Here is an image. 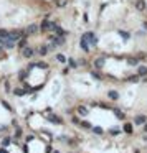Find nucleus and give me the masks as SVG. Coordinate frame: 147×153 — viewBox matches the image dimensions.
Instances as JSON below:
<instances>
[{
  "label": "nucleus",
  "mask_w": 147,
  "mask_h": 153,
  "mask_svg": "<svg viewBox=\"0 0 147 153\" xmlns=\"http://www.w3.org/2000/svg\"><path fill=\"white\" fill-rule=\"evenodd\" d=\"M114 115L119 118V120H124L126 118V115H124V112H121L119 109H114Z\"/></svg>",
  "instance_id": "ddd939ff"
},
{
  "label": "nucleus",
  "mask_w": 147,
  "mask_h": 153,
  "mask_svg": "<svg viewBox=\"0 0 147 153\" xmlns=\"http://www.w3.org/2000/svg\"><path fill=\"white\" fill-rule=\"evenodd\" d=\"M73 124L78 125V124H81V122H79V118H78V117H73Z\"/></svg>",
  "instance_id": "cd10ccee"
},
{
  "label": "nucleus",
  "mask_w": 147,
  "mask_h": 153,
  "mask_svg": "<svg viewBox=\"0 0 147 153\" xmlns=\"http://www.w3.org/2000/svg\"><path fill=\"white\" fill-rule=\"evenodd\" d=\"M137 74L140 76V77L147 76V66H139V68H137Z\"/></svg>",
  "instance_id": "1a4fd4ad"
},
{
  "label": "nucleus",
  "mask_w": 147,
  "mask_h": 153,
  "mask_svg": "<svg viewBox=\"0 0 147 153\" xmlns=\"http://www.w3.org/2000/svg\"><path fill=\"white\" fill-rule=\"evenodd\" d=\"M139 63V58H127V64H131V66H137Z\"/></svg>",
  "instance_id": "f3484780"
},
{
  "label": "nucleus",
  "mask_w": 147,
  "mask_h": 153,
  "mask_svg": "<svg viewBox=\"0 0 147 153\" xmlns=\"http://www.w3.org/2000/svg\"><path fill=\"white\" fill-rule=\"evenodd\" d=\"M111 133H112V135H119V128H112Z\"/></svg>",
  "instance_id": "bb28decb"
},
{
  "label": "nucleus",
  "mask_w": 147,
  "mask_h": 153,
  "mask_svg": "<svg viewBox=\"0 0 147 153\" xmlns=\"http://www.w3.org/2000/svg\"><path fill=\"white\" fill-rule=\"evenodd\" d=\"M108 97H109L111 100H117L119 99V92H117V90H109V92H108Z\"/></svg>",
  "instance_id": "39448f33"
},
{
  "label": "nucleus",
  "mask_w": 147,
  "mask_h": 153,
  "mask_svg": "<svg viewBox=\"0 0 147 153\" xmlns=\"http://www.w3.org/2000/svg\"><path fill=\"white\" fill-rule=\"evenodd\" d=\"M81 125H83L84 128H88V130H91V128H93V125L89 124V122H86V120H84V122H81Z\"/></svg>",
  "instance_id": "b1692460"
},
{
  "label": "nucleus",
  "mask_w": 147,
  "mask_h": 153,
  "mask_svg": "<svg viewBox=\"0 0 147 153\" xmlns=\"http://www.w3.org/2000/svg\"><path fill=\"white\" fill-rule=\"evenodd\" d=\"M13 94H15V96H23V94H25V90H22V89H15V90H13Z\"/></svg>",
  "instance_id": "393cba45"
},
{
  "label": "nucleus",
  "mask_w": 147,
  "mask_h": 153,
  "mask_svg": "<svg viewBox=\"0 0 147 153\" xmlns=\"http://www.w3.org/2000/svg\"><path fill=\"white\" fill-rule=\"evenodd\" d=\"M144 132H146V133H147V122H146V124H144Z\"/></svg>",
  "instance_id": "c756f323"
},
{
  "label": "nucleus",
  "mask_w": 147,
  "mask_h": 153,
  "mask_svg": "<svg viewBox=\"0 0 147 153\" xmlns=\"http://www.w3.org/2000/svg\"><path fill=\"white\" fill-rule=\"evenodd\" d=\"M147 122V117L146 115H137V117L134 118V124H137V125H144Z\"/></svg>",
  "instance_id": "20e7f679"
},
{
  "label": "nucleus",
  "mask_w": 147,
  "mask_h": 153,
  "mask_svg": "<svg viewBox=\"0 0 147 153\" xmlns=\"http://www.w3.org/2000/svg\"><path fill=\"white\" fill-rule=\"evenodd\" d=\"M46 53H48V48H46V46H41V48L38 49V54H41V56H43V54H46Z\"/></svg>",
  "instance_id": "4be33fe9"
},
{
  "label": "nucleus",
  "mask_w": 147,
  "mask_h": 153,
  "mask_svg": "<svg viewBox=\"0 0 147 153\" xmlns=\"http://www.w3.org/2000/svg\"><path fill=\"white\" fill-rule=\"evenodd\" d=\"M3 46H5V48H7V49H10V48H13V46H15V41H13V40H3Z\"/></svg>",
  "instance_id": "9b49d317"
},
{
  "label": "nucleus",
  "mask_w": 147,
  "mask_h": 153,
  "mask_svg": "<svg viewBox=\"0 0 147 153\" xmlns=\"http://www.w3.org/2000/svg\"><path fill=\"white\" fill-rule=\"evenodd\" d=\"M0 38H2V40H8L10 38V31H7V30L2 28V30H0Z\"/></svg>",
  "instance_id": "f8f14e48"
},
{
  "label": "nucleus",
  "mask_w": 147,
  "mask_h": 153,
  "mask_svg": "<svg viewBox=\"0 0 147 153\" xmlns=\"http://www.w3.org/2000/svg\"><path fill=\"white\" fill-rule=\"evenodd\" d=\"M48 120H50V122H53V124H56V125H61V124H63L61 117H58V115H55V114L48 115Z\"/></svg>",
  "instance_id": "7ed1b4c3"
},
{
  "label": "nucleus",
  "mask_w": 147,
  "mask_h": 153,
  "mask_svg": "<svg viewBox=\"0 0 147 153\" xmlns=\"http://www.w3.org/2000/svg\"><path fill=\"white\" fill-rule=\"evenodd\" d=\"M139 77H140L139 74H137V76H129L127 81H129V82H137V81H139Z\"/></svg>",
  "instance_id": "412c9836"
},
{
  "label": "nucleus",
  "mask_w": 147,
  "mask_h": 153,
  "mask_svg": "<svg viewBox=\"0 0 147 153\" xmlns=\"http://www.w3.org/2000/svg\"><path fill=\"white\" fill-rule=\"evenodd\" d=\"M132 130H134V128H132L131 124H124V132H126V133H132Z\"/></svg>",
  "instance_id": "aec40b11"
},
{
  "label": "nucleus",
  "mask_w": 147,
  "mask_h": 153,
  "mask_svg": "<svg viewBox=\"0 0 147 153\" xmlns=\"http://www.w3.org/2000/svg\"><path fill=\"white\" fill-rule=\"evenodd\" d=\"M81 48H83V51H89V43L84 38H81Z\"/></svg>",
  "instance_id": "dca6fc26"
},
{
  "label": "nucleus",
  "mask_w": 147,
  "mask_h": 153,
  "mask_svg": "<svg viewBox=\"0 0 147 153\" xmlns=\"http://www.w3.org/2000/svg\"><path fill=\"white\" fill-rule=\"evenodd\" d=\"M136 7H137V10H146V2L139 0L137 3H136Z\"/></svg>",
  "instance_id": "6ab92c4d"
},
{
  "label": "nucleus",
  "mask_w": 147,
  "mask_h": 153,
  "mask_svg": "<svg viewBox=\"0 0 147 153\" xmlns=\"http://www.w3.org/2000/svg\"><path fill=\"white\" fill-rule=\"evenodd\" d=\"M83 38L88 41V43H89V45H93V46L96 45V36H94V33H91V31H89V33H86Z\"/></svg>",
  "instance_id": "f03ea898"
},
{
  "label": "nucleus",
  "mask_w": 147,
  "mask_h": 153,
  "mask_svg": "<svg viewBox=\"0 0 147 153\" xmlns=\"http://www.w3.org/2000/svg\"><path fill=\"white\" fill-rule=\"evenodd\" d=\"M66 3H68V0H55V5L58 7V8H63V7H66Z\"/></svg>",
  "instance_id": "4468645a"
},
{
  "label": "nucleus",
  "mask_w": 147,
  "mask_h": 153,
  "mask_svg": "<svg viewBox=\"0 0 147 153\" xmlns=\"http://www.w3.org/2000/svg\"><path fill=\"white\" fill-rule=\"evenodd\" d=\"M78 114H79L81 117H86V115L89 114V110L84 107V105H79V107H78Z\"/></svg>",
  "instance_id": "0eeeda50"
},
{
  "label": "nucleus",
  "mask_w": 147,
  "mask_h": 153,
  "mask_svg": "<svg viewBox=\"0 0 147 153\" xmlns=\"http://www.w3.org/2000/svg\"><path fill=\"white\" fill-rule=\"evenodd\" d=\"M22 53H23V56H25V58H31V56H33V49H31V48H23V49H22Z\"/></svg>",
  "instance_id": "6e6552de"
},
{
  "label": "nucleus",
  "mask_w": 147,
  "mask_h": 153,
  "mask_svg": "<svg viewBox=\"0 0 147 153\" xmlns=\"http://www.w3.org/2000/svg\"><path fill=\"white\" fill-rule=\"evenodd\" d=\"M38 30H40L38 25H30V27L27 28V33H28V35H33V33H37Z\"/></svg>",
  "instance_id": "9d476101"
},
{
  "label": "nucleus",
  "mask_w": 147,
  "mask_h": 153,
  "mask_svg": "<svg viewBox=\"0 0 147 153\" xmlns=\"http://www.w3.org/2000/svg\"><path fill=\"white\" fill-rule=\"evenodd\" d=\"M56 59H58L60 63H66V56H64V54H58V56H56Z\"/></svg>",
  "instance_id": "5701e85b"
},
{
  "label": "nucleus",
  "mask_w": 147,
  "mask_h": 153,
  "mask_svg": "<svg viewBox=\"0 0 147 153\" xmlns=\"http://www.w3.org/2000/svg\"><path fill=\"white\" fill-rule=\"evenodd\" d=\"M51 23H53V21H50V20H43L41 25H40V30H41L43 33L48 31V30H51Z\"/></svg>",
  "instance_id": "f257e3e1"
},
{
  "label": "nucleus",
  "mask_w": 147,
  "mask_h": 153,
  "mask_svg": "<svg viewBox=\"0 0 147 153\" xmlns=\"http://www.w3.org/2000/svg\"><path fill=\"white\" fill-rule=\"evenodd\" d=\"M20 38H22V33H20V31H10V40L18 41Z\"/></svg>",
  "instance_id": "423d86ee"
},
{
  "label": "nucleus",
  "mask_w": 147,
  "mask_h": 153,
  "mask_svg": "<svg viewBox=\"0 0 147 153\" xmlns=\"http://www.w3.org/2000/svg\"><path fill=\"white\" fill-rule=\"evenodd\" d=\"M146 58H147L146 53H144V54H139V59H146Z\"/></svg>",
  "instance_id": "c85d7f7f"
},
{
  "label": "nucleus",
  "mask_w": 147,
  "mask_h": 153,
  "mask_svg": "<svg viewBox=\"0 0 147 153\" xmlns=\"http://www.w3.org/2000/svg\"><path fill=\"white\" fill-rule=\"evenodd\" d=\"M91 76H93V77H96V79H101V74L96 72V71H91Z\"/></svg>",
  "instance_id": "a878e982"
},
{
  "label": "nucleus",
  "mask_w": 147,
  "mask_h": 153,
  "mask_svg": "<svg viewBox=\"0 0 147 153\" xmlns=\"http://www.w3.org/2000/svg\"><path fill=\"white\" fill-rule=\"evenodd\" d=\"M104 63H106V61H104V58H98V59L94 61V66H96V68H102Z\"/></svg>",
  "instance_id": "2eb2a0df"
},
{
  "label": "nucleus",
  "mask_w": 147,
  "mask_h": 153,
  "mask_svg": "<svg viewBox=\"0 0 147 153\" xmlns=\"http://www.w3.org/2000/svg\"><path fill=\"white\" fill-rule=\"evenodd\" d=\"M18 46L23 49V48H27V38H20L18 40Z\"/></svg>",
  "instance_id": "a211bd4d"
}]
</instances>
